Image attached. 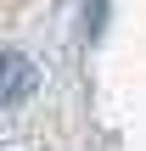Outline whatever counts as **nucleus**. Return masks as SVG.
Here are the masks:
<instances>
[{"label":"nucleus","instance_id":"f257e3e1","mask_svg":"<svg viewBox=\"0 0 146 151\" xmlns=\"http://www.w3.org/2000/svg\"><path fill=\"white\" fill-rule=\"evenodd\" d=\"M34 90H39V67L23 50H6V106H23Z\"/></svg>","mask_w":146,"mask_h":151},{"label":"nucleus","instance_id":"f03ea898","mask_svg":"<svg viewBox=\"0 0 146 151\" xmlns=\"http://www.w3.org/2000/svg\"><path fill=\"white\" fill-rule=\"evenodd\" d=\"M90 39H101V28H107V0H90Z\"/></svg>","mask_w":146,"mask_h":151}]
</instances>
